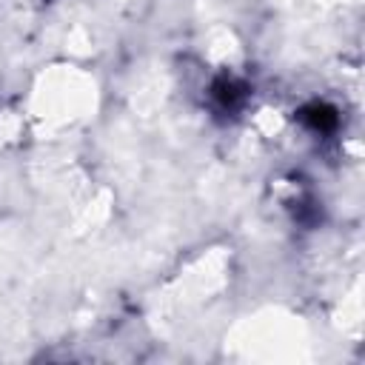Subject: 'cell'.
<instances>
[{"instance_id":"obj_2","label":"cell","mask_w":365,"mask_h":365,"mask_svg":"<svg viewBox=\"0 0 365 365\" xmlns=\"http://www.w3.org/2000/svg\"><path fill=\"white\" fill-rule=\"evenodd\" d=\"M302 120H305L314 131H331L339 117H336V111H334L331 106H325V103H311L308 108H302Z\"/></svg>"},{"instance_id":"obj_1","label":"cell","mask_w":365,"mask_h":365,"mask_svg":"<svg viewBox=\"0 0 365 365\" xmlns=\"http://www.w3.org/2000/svg\"><path fill=\"white\" fill-rule=\"evenodd\" d=\"M214 100L222 106V108H237L242 100H245V88L242 83H237L234 77H220L214 83Z\"/></svg>"}]
</instances>
